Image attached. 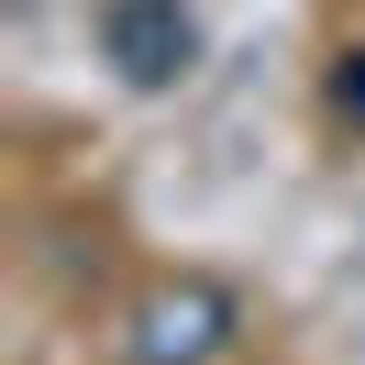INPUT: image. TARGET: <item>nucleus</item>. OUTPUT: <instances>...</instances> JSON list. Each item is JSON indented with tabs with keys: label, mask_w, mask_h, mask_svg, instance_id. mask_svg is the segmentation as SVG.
<instances>
[{
	"label": "nucleus",
	"mask_w": 365,
	"mask_h": 365,
	"mask_svg": "<svg viewBox=\"0 0 365 365\" xmlns=\"http://www.w3.org/2000/svg\"><path fill=\"white\" fill-rule=\"evenodd\" d=\"M222 343H232V288H210V277H166L122 321V354L133 365H210Z\"/></svg>",
	"instance_id": "obj_1"
},
{
	"label": "nucleus",
	"mask_w": 365,
	"mask_h": 365,
	"mask_svg": "<svg viewBox=\"0 0 365 365\" xmlns=\"http://www.w3.org/2000/svg\"><path fill=\"white\" fill-rule=\"evenodd\" d=\"M100 56L133 89H178L200 67V23H188V0H100Z\"/></svg>",
	"instance_id": "obj_2"
}]
</instances>
